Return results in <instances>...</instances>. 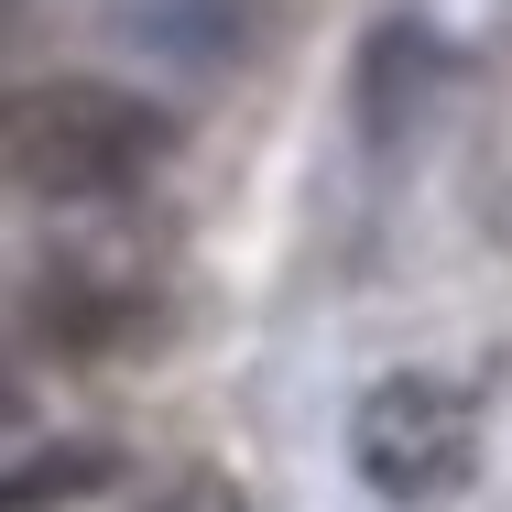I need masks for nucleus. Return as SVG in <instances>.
<instances>
[{
  "label": "nucleus",
  "instance_id": "f03ea898",
  "mask_svg": "<svg viewBox=\"0 0 512 512\" xmlns=\"http://www.w3.org/2000/svg\"><path fill=\"white\" fill-rule=\"evenodd\" d=\"M349 458H360V480L382 491V502H436V491H458L469 480V458H480V436H469V404L447 393V382H371V404L349 425Z\"/></svg>",
  "mask_w": 512,
  "mask_h": 512
},
{
  "label": "nucleus",
  "instance_id": "20e7f679",
  "mask_svg": "<svg viewBox=\"0 0 512 512\" xmlns=\"http://www.w3.org/2000/svg\"><path fill=\"white\" fill-rule=\"evenodd\" d=\"M109 469V447H44V458H22L11 480H0V512H55V502H77V491H99Z\"/></svg>",
  "mask_w": 512,
  "mask_h": 512
},
{
  "label": "nucleus",
  "instance_id": "f257e3e1",
  "mask_svg": "<svg viewBox=\"0 0 512 512\" xmlns=\"http://www.w3.org/2000/svg\"><path fill=\"white\" fill-rule=\"evenodd\" d=\"M164 142H175V120L109 77H33L0 109V153L33 197H120L164 164Z\"/></svg>",
  "mask_w": 512,
  "mask_h": 512
},
{
  "label": "nucleus",
  "instance_id": "7ed1b4c3",
  "mask_svg": "<svg viewBox=\"0 0 512 512\" xmlns=\"http://www.w3.org/2000/svg\"><path fill=\"white\" fill-rule=\"evenodd\" d=\"M22 327L66 360H120L153 338V284L109 273V262H44L33 295H22Z\"/></svg>",
  "mask_w": 512,
  "mask_h": 512
},
{
  "label": "nucleus",
  "instance_id": "39448f33",
  "mask_svg": "<svg viewBox=\"0 0 512 512\" xmlns=\"http://www.w3.org/2000/svg\"><path fill=\"white\" fill-rule=\"evenodd\" d=\"M142 512H240V491H229L218 469H175V480H164Z\"/></svg>",
  "mask_w": 512,
  "mask_h": 512
}]
</instances>
